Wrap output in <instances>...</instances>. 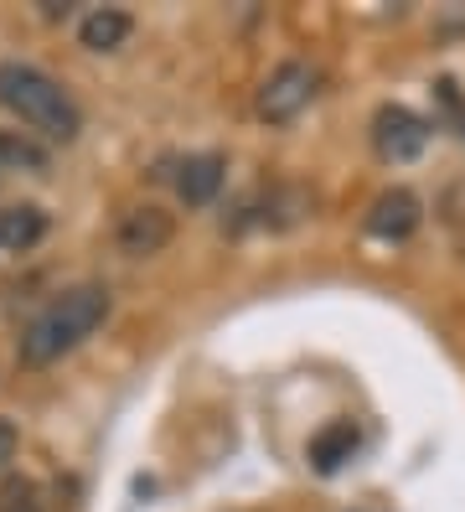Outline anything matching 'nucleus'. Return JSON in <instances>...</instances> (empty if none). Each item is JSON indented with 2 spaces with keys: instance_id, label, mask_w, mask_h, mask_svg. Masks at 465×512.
<instances>
[{
  "instance_id": "obj_1",
  "label": "nucleus",
  "mask_w": 465,
  "mask_h": 512,
  "mask_svg": "<svg viewBox=\"0 0 465 512\" xmlns=\"http://www.w3.org/2000/svg\"><path fill=\"white\" fill-rule=\"evenodd\" d=\"M109 316V290L104 285H78V290H62L52 306L21 331V363L26 368H47L57 363L62 352H73L83 337L104 326Z\"/></svg>"
},
{
  "instance_id": "obj_2",
  "label": "nucleus",
  "mask_w": 465,
  "mask_h": 512,
  "mask_svg": "<svg viewBox=\"0 0 465 512\" xmlns=\"http://www.w3.org/2000/svg\"><path fill=\"white\" fill-rule=\"evenodd\" d=\"M0 109H11L21 125H31L37 135L68 145L83 130V114L73 104V94L57 78H47L42 68L26 63H0Z\"/></svg>"
},
{
  "instance_id": "obj_3",
  "label": "nucleus",
  "mask_w": 465,
  "mask_h": 512,
  "mask_svg": "<svg viewBox=\"0 0 465 512\" xmlns=\"http://www.w3.org/2000/svg\"><path fill=\"white\" fill-rule=\"evenodd\" d=\"M321 94V73L310 63H279L264 88H259V114L269 119V125H290V119H300L310 104H316Z\"/></svg>"
},
{
  "instance_id": "obj_4",
  "label": "nucleus",
  "mask_w": 465,
  "mask_h": 512,
  "mask_svg": "<svg viewBox=\"0 0 465 512\" xmlns=\"http://www.w3.org/2000/svg\"><path fill=\"white\" fill-rule=\"evenodd\" d=\"M372 145H378V156L393 161V166H409L424 156V145H429V125L414 114V109H403V104H383L378 114H372Z\"/></svg>"
},
{
  "instance_id": "obj_5",
  "label": "nucleus",
  "mask_w": 465,
  "mask_h": 512,
  "mask_svg": "<svg viewBox=\"0 0 465 512\" xmlns=\"http://www.w3.org/2000/svg\"><path fill=\"white\" fill-rule=\"evenodd\" d=\"M119 254H130V259H150V254H161L171 238H176V218L166 213V207H155V202H140L130 207V213L119 218Z\"/></svg>"
},
{
  "instance_id": "obj_6",
  "label": "nucleus",
  "mask_w": 465,
  "mask_h": 512,
  "mask_svg": "<svg viewBox=\"0 0 465 512\" xmlns=\"http://www.w3.org/2000/svg\"><path fill=\"white\" fill-rule=\"evenodd\" d=\"M419 218H424L419 197L409 187H388V192L372 197V207H367V233L372 238H409L419 228Z\"/></svg>"
},
{
  "instance_id": "obj_7",
  "label": "nucleus",
  "mask_w": 465,
  "mask_h": 512,
  "mask_svg": "<svg viewBox=\"0 0 465 512\" xmlns=\"http://www.w3.org/2000/svg\"><path fill=\"white\" fill-rule=\"evenodd\" d=\"M223 156H192L176 166V197L186 207H207L217 192H223Z\"/></svg>"
},
{
  "instance_id": "obj_8",
  "label": "nucleus",
  "mask_w": 465,
  "mask_h": 512,
  "mask_svg": "<svg viewBox=\"0 0 465 512\" xmlns=\"http://www.w3.org/2000/svg\"><path fill=\"white\" fill-rule=\"evenodd\" d=\"M42 233H47V213L37 202L0 207V254H26L31 244H42Z\"/></svg>"
},
{
  "instance_id": "obj_9",
  "label": "nucleus",
  "mask_w": 465,
  "mask_h": 512,
  "mask_svg": "<svg viewBox=\"0 0 465 512\" xmlns=\"http://www.w3.org/2000/svg\"><path fill=\"white\" fill-rule=\"evenodd\" d=\"M357 445H362V435H357L352 419H331V425L310 440V466H316L321 476H331V471H341L357 456Z\"/></svg>"
},
{
  "instance_id": "obj_10",
  "label": "nucleus",
  "mask_w": 465,
  "mask_h": 512,
  "mask_svg": "<svg viewBox=\"0 0 465 512\" xmlns=\"http://www.w3.org/2000/svg\"><path fill=\"white\" fill-rule=\"evenodd\" d=\"M130 32H135L130 11H114V6H104V11H88V16H83V26H78V42H83L88 52H114V47L130 42Z\"/></svg>"
},
{
  "instance_id": "obj_11",
  "label": "nucleus",
  "mask_w": 465,
  "mask_h": 512,
  "mask_svg": "<svg viewBox=\"0 0 465 512\" xmlns=\"http://www.w3.org/2000/svg\"><path fill=\"white\" fill-rule=\"evenodd\" d=\"M0 166L6 171H47L52 156L42 140H31L26 130H0Z\"/></svg>"
},
{
  "instance_id": "obj_12",
  "label": "nucleus",
  "mask_w": 465,
  "mask_h": 512,
  "mask_svg": "<svg viewBox=\"0 0 465 512\" xmlns=\"http://www.w3.org/2000/svg\"><path fill=\"white\" fill-rule=\"evenodd\" d=\"M0 512H42L37 487H31L26 476H6L0 481Z\"/></svg>"
},
{
  "instance_id": "obj_13",
  "label": "nucleus",
  "mask_w": 465,
  "mask_h": 512,
  "mask_svg": "<svg viewBox=\"0 0 465 512\" xmlns=\"http://www.w3.org/2000/svg\"><path fill=\"white\" fill-rule=\"evenodd\" d=\"M16 450H21V435H16V425H11V419H0V471H6V466L16 461Z\"/></svg>"
}]
</instances>
